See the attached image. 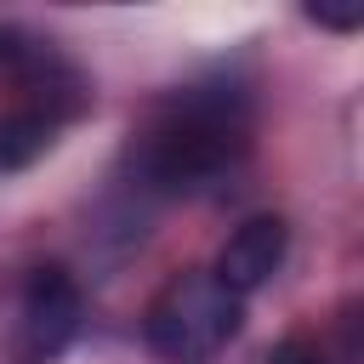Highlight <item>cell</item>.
Masks as SVG:
<instances>
[{
	"mask_svg": "<svg viewBox=\"0 0 364 364\" xmlns=\"http://www.w3.org/2000/svg\"><path fill=\"white\" fill-rule=\"evenodd\" d=\"M239 154H245V114H239V102L233 97H205V91L176 97L154 119V131L142 142V165H148V176L159 188H205Z\"/></svg>",
	"mask_w": 364,
	"mask_h": 364,
	"instance_id": "cell-1",
	"label": "cell"
},
{
	"mask_svg": "<svg viewBox=\"0 0 364 364\" xmlns=\"http://www.w3.org/2000/svg\"><path fill=\"white\" fill-rule=\"evenodd\" d=\"M85 301L68 267H34L17 301V358L23 364H51L74 336H80Z\"/></svg>",
	"mask_w": 364,
	"mask_h": 364,
	"instance_id": "cell-3",
	"label": "cell"
},
{
	"mask_svg": "<svg viewBox=\"0 0 364 364\" xmlns=\"http://www.w3.org/2000/svg\"><path fill=\"white\" fill-rule=\"evenodd\" d=\"M267 364H324V353H318V347H307V341H279Z\"/></svg>",
	"mask_w": 364,
	"mask_h": 364,
	"instance_id": "cell-6",
	"label": "cell"
},
{
	"mask_svg": "<svg viewBox=\"0 0 364 364\" xmlns=\"http://www.w3.org/2000/svg\"><path fill=\"white\" fill-rule=\"evenodd\" d=\"M245 324V301L216 273H176L148 307V347L165 364H210Z\"/></svg>",
	"mask_w": 364,
	"mask_h": 364,
	"instance_id": "cell-2",
	"label": "cell"
},
{
	"mask_svg": "<svg viewBox=\"0 0 364 364\" xmlns=\"http://www.w3.org/2000/svg\"><path fill=\"white\" fill-rule=\"evenodd\" d=\"M284 245H290V228H284L279 216H250V222H239L233 239H228L222 256H216V284H228V290L245 301L250 290H262V284L279 273Z\"/></svg>",
	"mask_w": 364,
	"mask_h": 364,
	"instance_id": "cell-4",
	"label": "cell"
},
{
	"mask_svg": "<svg viewBox=\"0 0 364 364\" xmlns=\"http://www.w3.org/2000/svg\"><path fill=\"white\" fill-rule=\"evenodd\" d=\"M51 136H57V119H51L46 108H17V114H6V119H0V171H17V165H28V159H40V154L51 148Z\"/></svg>",
	"mask_w": 364,
	"mask_h": 364,
	"instance_id": "cell-5",
	"label": "cell"
},
{
	"mask_svg": "<svg viewBox=\"0 0 364 364\" xmlns=\"http://www.w3.org/2000/svg\"><path fill=\"white\" fill-rule=\"evenodd\" d=\"M307 17H313V23H324V28H358V11H330V6H313Z\"/></svg>",
	"mask_w": 364,
	"mask_h": 364,
	"instance_id": "cell-7",
	"label": "cell"
}]
</instances>
